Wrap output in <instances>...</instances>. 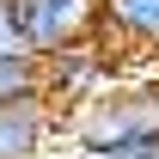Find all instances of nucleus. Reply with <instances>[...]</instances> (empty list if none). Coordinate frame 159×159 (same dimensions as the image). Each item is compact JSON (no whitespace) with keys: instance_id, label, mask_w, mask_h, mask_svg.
Segmentation results:
<instances>
[{"instance_id":"423d86ee","label":"nucleus","mask_w":159,"mask_h":159,"mask_svg":"<svg viewBox=\"0 0 159 159\" xmlns=\"http://www.w3.org/2000/svg\"><path fill=\"white\" fill-rule=\"evenodd\" d=\"M6 98H43V55H31V49L0 55V104Z\"/></svg>"},{"instance_id":"20e7f679","label":"nucleus","mask_w":159,"mask_h":159,"mask_svg":"<svg viewBox=\"0 0 159 159\" xmlns=\"http://www.w3.org/2000/svg\"><path fill=\"white\" fill-rule=\"evenodd\" d=\"M92 37L110 49L116 67H129L135 55H159V0H98Z\"/></svg>"},{"instance_id":"f03ea898","label":"nucleus","mask_w":159,"mask_h":159,"mask_svg":"<svg viewBox=\"0 0 159 159\" xmlns=\"http://www.w3.org/2000/svg\"><path fill=\"white\" fill-rule=\"evenodd\" d=\"M159 135V110L147 98V86L135 92H104L86 110H74V147H129V141Z\"/></svg>"},{"instance_id":"6e6552de","label":"nucleus","mask_w":159,"mask_h":159,"mask_svg":"<svg viewBox=\"0 0 159 159\" xmlns=\"http://www.w3.org/2000/svg\"><path fill=\"white\" fill-rule=\"evenodd\" d=\"M12 49H25V43H19V25H12V0H0V55H12Z\"/></svg>"},{"instance_id":"1a4fd4ad","label":"nucleus","mask_w":159,"mask_h":159,"mask_svg":"<svg viewBox=\"0 0 159 159\" xmlns=\"http://www.w3.org/2000/svg\"><path fill=\"white\" fill-rule=\"evenodd\" d=\"M147 98H153V110H159V74H153V86H147Z\"/></svg>"},{"instance_id":"f257e3e1","label":"nucleus","mask_w":159,"mask_h":159,"mask_svg":"<svg viewBox=\"0 0 159 159\" xmlns=\"http://www.w3.org/2000/svg\"><path fill=\"white\" fill-rule=\"evenodd\" d=\"M116 74L122 67L110 61V49L98 37H80L67 49H55V55H43V98L55 104V116H74L92 98H104L116 86Z\"/></svg>"},{"instance_id":"0eeeda50","label":"nucleus","mask_w":159,"mask_h":159,"mask_svg":"<svg viewBox=\"0 0 159 159\" xmlns=\"http://www.w3.org/2000/svg\"><path fill=\"white\" fill-rule=\"evenodd\" d=\"M74 159H159V135L129 141V147H74Z\"/></svg>"},{"instance_id":"7ed1b4c3","label":"nucleus","mask_w":159,"mask_h":159,"mask_svg":"<svg viewBox=\"0 0 159 159\" xmlns=\"http://www.w3.org/2000/svg\"><path fill=\"white\" fill-rule=\"evenodd\" d=\"M12 25L31 55H55L98 31V0H12Z\"/></svg>"},{"instance_id":"39448f33","label":"nucleus","mask_w":159,"mask_h":159,"mask_svg":"<svg viewBox=\"0 0 159 159\" xmlns=\"http://www.w3.org/2000/svg\"><path fill=\"white\" fill-rule=\"evenodd\" d=\"M55 122L61 116L49 98H6L0 104V159H43Z\"/></svg>"}]
</instances>
